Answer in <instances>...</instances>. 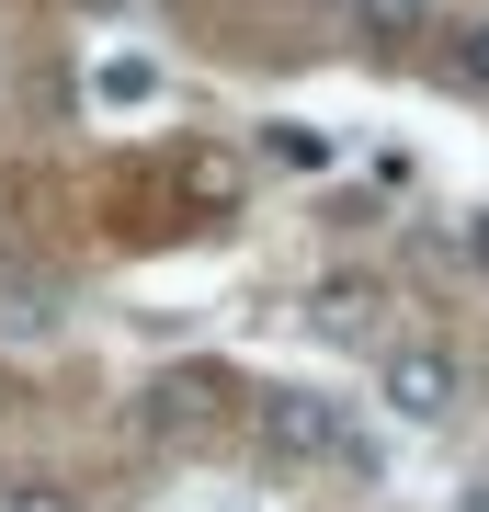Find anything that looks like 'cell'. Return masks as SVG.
I'll use <instances>...</instances> for the list:
<instances>
[{"label": "cell", "mask_w": 489, "mask_h": 512, "mask_svg": "<svg viewBox=\"0 0 489 512\" xmlns=\"http://www.w3.org/2000/svg\"><path fill=\"white\" fill-rule=\"evenodd\" d=\"M467 251H478V262H489V217H478V228H467Z\"/></svg>", "instance_id": "7"}, {"label": "cell", "mask_w": 489, "mask_h": 512, "mask_svg": "<svg viewBox=\"0 0 489 512\" xmlns=\"http://www.w3.org/2000/svg\"><path fill=\"white\" fill-rule=\"evenodd\" d=\"M319 342H376V296H364V285H319Z\"/></svg>", "instance_id": "3"}, {"label": "cell", "mask_w": 489, "mask_h": 512, "mask_svg": "<svg viewBox=\"0 0 489 512\" xmlns=\"http://www.w3.org/2000/svg\"><path fill=\"white\" fill-rule=\"evenodd\" d=\"M376 387H387V410H399V421H455V399H467L455 353H433V342H399Z\"/></svg>", "instance_id": "2"}, {"label": "cell", "mask_w": 489, "mask_h": 512, "mask_svg": "<svg viewBox=\"0 0 489 512\" xmlns=\"http://www.w3.org/2000/svg\"><path fill=\"white\" fill-rule=\"evenodd\" d=\"M91 92H103V103H148V92H160V69H148V57H103Z\"/></svg>", "instance_id": "4"}, {"label": "cell", "mask_w": 489, "mask_h": 512, "mask_svg": "<svg viewBox=\"0 0 489 512\" xmlns=\"http://www.w3.org/2000/svg\"><path fill=\"white\" fill-rule=\"evenodd\" d=\"M353 12H364V35H387V46L421 35V0H353Z\"/></svg>", "instance_id": "5"}, {"label": "cell", "mask_w": 489, "mask_h": 512, "mask_svg": "<svg viewBox=\"0 0 489 512\" xmlns=\"http://www.w3.org/2000/svg\"><path fill=\"white\" fill-rule=\"evenodd\" d=\"M467 512H489V478H478V490H467Z\"/></svg>", "instance_id": "8"}, {"label": "cell", "mask_w": 489, "mask_h": 512, "mask_svg": "<svg viewBox=\"0 0 489 512\" xmlns=\"http://www.w3.org/2000/svg\"><path fill=\"white\" fill-rule=\"evenodd\" d=\"M262 444H273V456H296V467H319V456H364L353 421H342V399H319V387H273V399H262Z\"/></svg>", "instance_id": "1"}, {"label": "cell", "mask_w": 489, "mask_h": 512, "mask_svg": "<svg viewBox=\"0 0 489 512\" xmlns=\"http://www.w3.org/2000/svg\"><path fill=\"white\" fill-rule=\"evenodd\" d=\"M0 512H69V490H0Z\"/></svg>", "instance_id": "6"}]
</instances>
